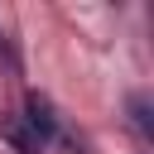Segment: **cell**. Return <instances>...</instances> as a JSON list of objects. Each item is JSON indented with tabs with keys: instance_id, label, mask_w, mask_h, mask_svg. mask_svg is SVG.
I'll use <instances>...</instances> for the list:
<instances>
[{
	"instance_id": "cell-2",
	"label": "cell",
	"mask_w": 154,
	"mask_h": 154,
	"mask_svg": "<svg viewBox=\"0 0 154 154\" xmlns=\"http://www.w3.org/2000/svg\"><path fill=\"white\" fill-rule=\"evenodd\" d=\"M0 135H5L19 154H43V140L24 125V116H5V120H0Z\"/></svg>"
},
{
	"instance_id": "cell-1",
	"label": "cell",
	"mask_w": 154,
	"mask_h": 154,
	"mask_svg": "<svg viewBox=\"0 0 154 154\" xmlns=\"http://www.w3.org/2000/svg\"><path fill=\"white\" fill-rule=\"evenodd\" d=\"M24 125L43 140V149H48L53 140H63V120H58V111H53V101H48L43 91H29V96H24Z\"/></svg>"
},
{
	"instance_id": "cell-4",
	"label": "cell",
	"mask_w": 154,
	"mask_h": 154,
	"mask_svg": "<svg viewBox=\"0 0 154 154\" xmlns=\"http://www.w3.org/2000/svg\"><path fill=\"white\" fill-rule=\"evenodd\" d=\"M0 58H5V63H10V67H14V63H19V58H14V48H10V34H0Z\"/></svg>"
},
{
	"instance_id": "cell-3",
	"label": "cell",
	"mask_w": 154,
	"mask_h": 154,
	"mask_svg": "<svg viewBox=\"0 0 154 154\" xmlns=\"http://www.w3.org/2000/svg\"><path fill=\"white\" fill-rule=\"evenodd\" d=\"M130 120H135V130H140L144 140L154 135V111H149V96H144V91L130 96Z\"/></svg>"
}]
</instances>
